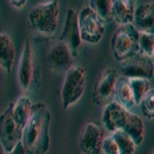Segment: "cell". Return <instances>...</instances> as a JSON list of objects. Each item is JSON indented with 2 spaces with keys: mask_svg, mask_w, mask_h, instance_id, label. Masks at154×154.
I'll list each match as a JSON object with an SVG mask.
<instances>
[{
  "mask_svg": "<svg viewBox=\"0 0 154 154\" xmlns=\"http://www.w3.org/2000/svg\"><path fill=\"white\" fill-rule=\"evenodd\" d=\"M134 2H135V3H136V0H134Z\"/></svg>",
  "mask_w": 154,
  "mask_h": 154,
  "instance_id": "f546056e",
  "label": "cell"
},
{
  "mask_svg": "<svg viewBox=\"0 0 154 154\" xmlns=\"http://www.w3.org/2000/svg\"><path fill=\"white\" fill-rule=\"evenodd\" d=\"M13 107L14 103H11L0 114V143L7 153L13 150L17 144L21 143L23 134V126L14 116Z\"/></svg>",
  "mask_w": 154,
  "mask_h": 154,
  "instance_id": "8992f818",
  "label": "cell"
},
{
  "mask_svg": "<svg viewBox=\"0 0 154 154\" xmlns=\"http://www.w3.org/2000/svg\"><path fill=\"white\" fill-rule=\"evenodd\" d=\"M14 59H16V46L12 37L5 32H0V67L7 73H12Z\"/></svg>",
  "mask_w": 154,
  "mask_h": 154,
  "instance_id": "9a60e30c",
  "label": "cell"
},
{
  "mask_svg": "<svg viewBox=\"0 0 154 154\" xmlns=\"http://www.w3.org/2000/svg\"><path fill=\"white\" fill-rule=\"evenodd\" d=\"M135 2L134 0H113L112 2V18L119 26L134 22Z\"/></svg>",
  "mask_w": 154,
  "mask_h": 154,
  "instance_id": "2e32d148",
  "label": "cell"
},
{
  "mask_svg": "<svg viewBox=\"0 0 154 154\" xmlns=\"http://www.w3.org/2000/svg\"><path fill=\"white\" fill-rule=\"evenodd\" d=\"M46 60L50 68L57 72H67L73 67V54L63 41L58 40L50 45Z\"/></svg>",
  "mask_w": 154,
  "mask_h": 154,
  "instance_id": "7c38bea8",
  "label": "cell"
},
{
  "mask_svg": "<svg viewBox=\"0 0 154 154\" xmlns=\"http://www.w3.org/2000/svg\"><path fill=\"white\" fill-rule=\"evenodd\" d=\"M152 60H153V63H154V51H153V55H152Z\"/></svg>",
  "mask_w": 154,
  "mask_h": 154,
  "instance_id": "f1b7e54d",
  "label": "cell"
},
{
  "mask_svg": "<svg viewBox=\"0 0 154 154\" xmlns=\"http://www.w3.org/2000/svg\"><path fill=\"white\" fill-rule=\"evenodd\" d=\"M140 108L143 114L145 116L146 118L153 119L154 118V90L150 89L146 93V95L143 98V100L140 102Z\"/></svg>",
  "mask_w": 154,
  "mask_h": 154,
  "instance_id": "cb8c5ba5",
  "label": "cell"
},
{
  "mask_svg": "<svg viewBox=\"0 0 154 154\" xmlns=\"http://www.w3.org/2000/svg\"><path fill=\"white\" fill-rule=\"evenodd\" d=\"M0 154H7L5 149H4V146L2 145V143H0Z\"/></svg>",
  "mask_w": 154,
  "mask_h": 154,
  "instance_id": "83f0119b",
  "label": "cell"
},
{
  "mask_svg": "<svg viewBox=\"0 0 154 154\" xmlns=\"http://www.w3.org/2000/svg\"><path fill=\"white\" fill-rule=\"evenodd\" d=\"M123 77L132 79V77H141L150 81L154 75V63L152 57H148L143 53H137L134 57L121 62Z\"/></svg>",
  "mask_w": 154,
  "mask_h": 154,
  "instance_id": "ba28073f",
  "label": "cell"
},
{
  "mask_svg": "<svg viewBox=\"0 0 154 154\" xmlns=\"http://www.w3.org/2000/svg\"><path fill=\"white\" fill-rule=\"evenodd\" d=\"M113 55L116 60L123 62L135 54L140 53L139 50V31L132 23L119 26L113 33L110 40Z\"/></svg>",
  "mask_w": 154,
  "mask_h": 154,
  "instance_id": "3957f363",
  "label": "cell"
},
{
  "mask_svg": "<svg viewBox=\"0 0 154 154\" xmlns=\"http://www.w3.org/2000/svg\"><path fill=\"white\" fill-rule=\"evenodd\" d=\"M17 79L18 84L21 88L26 91H31L37 86L38 84V66L37 59L33 51V46L31 41H25L23 51L18 63V71H17Z\"/></svg>",
  "mask_w": 154,
  "mask_h": 154,
  "instance_id": "277c9868",
  "label": "cell"
},
{
  "mask_svg": "<svg viewBox=\"0 0 154 154\" xmlns=\"http://www.w3.org/2000/svg\"><path fill=\"white\" fill-rule=\"evenodd\" d=\"M123 131H126L130 136L134 139V141L136 143V145H141L144 141V136H145V126H144L143 119L139 116L134 114L130 112L128 118L126 123L123 126Z\"/></svg>",
  "mask_w": 154,
  "mask_h": 154,
  "instance_id": "e0dca14e",
  "label": "cell"
},
{
  "mask_svg": "<svg viewBox=\"0 0 154 154\" xmlns=\"http://www.w3.org/2000/svg\"><path fill=\"white\" fill-rule=\"evenodd\" d=\"M8 2H9V4H11L12 7L17 8V9H21L27 3V0H8Z\"/></svg>",
  "mask_w": 154,
  "mask_h": 154,
  "instance_id": "484cf974",
  "label": "cell"
},
{
  "mask_svg": "<svg viewBox=\"0 0 154 154\" xmlns=\"http://www.w3.org/2000/svg\"><path fill=\"white\" fill-rule=\"evenodd\" d=\"M132 25L139 32L154 35V3H144L135 9Z\"/></svg>",
  "mask_w": 154,
  "mask_h": 154,
  "instance_id": "5bb4252c",
  "label": "cell"
},
{
  "mask_svg": "<svg viewBox=\"0 0 154 154\" xmlns=\"http://www.w3.org/2000/svg\"><path fill=\"white\" fill-rule=\"evenodd\" d=\"M128 84L134 93L135 105H139L143 98L150 90V81L146 79H141V77H132V79H128Z\"/></svg>",
  "mask_w": 154,
  "mask_h": 154,
  "instance_id": "44dd1931",
  "label": "cell"
},
{
  "mask_svg": "<svg viewBox=\"0 0 154 154\" xmlns=\"http://www.w3.org/2000/svg\"><path fill=\"white\" fill-rule=\"evenodd\" d=\"M116 98L118 99V103L121 105H123L126 109L135 105L134 93L131 90V86L128 84L127 77H121V79H118L117 89H116Z\"/></svg>",
  "mask_w": 154,
  "mask_h": 154,
  "instance_id": "ac0fdd59",
  "label": "cell"
},
{
  "mask_svg": "<svg viewBox=\"0 0 154 154\" xmlns=\"http://www.w3.org/2000/svg\"><path fill=\"white\" fill-rule=\"evenodd\" d=\"M112 136L118 145L119 154H134L136 152V148H137L136 143L134 141V139L126 131L117 130V131L112 132Z\"/></svg>",
  "mask_w": 154,
  "mask_h": 154,
  "instance_id": "d6986e66",
  "label": "cell"
},
{
  "mask_svg": "<svg viewBox=\"0 0 154 154\" xmlns=\"http://www.w3.org/2000/svg\"><path fill=\"white\" fill-rule=\"evenodd\" d=\"M102 153L103 154H119L118 145L113 139V136L104 137V141L102 145Z\"/></svg>",
  "mask_w": 154,
  "mask_h": 154,
  "instance_id": "d4e9b609",
  "label": "cell"
},
{
  "mask_svg": "<svg viewBox=\"0 0 154 154\" xmlns=\"http://www.w3.org/2000/svg\"><path fill=\"white\" fill-rule=\"evenodd\" d=\"M128 114H130L128 109H126L118 102L112 100L110 103L105 105L103 112V123L105 128L110 132L122 130L128 118Z\"/></svg>",
  "mask_w": 154,
  "mask_h": 154,
  "instance_id": "4fadbf2b",
  "label": "cell"
},
{
  "mask_svg": "<svg viewBox=\"0 0 154 154\" xmlns=\"http://www.w3.org/2000/svg\"><path fill=\"white\" fill-rule=\"evenodd\" d=\"M59 40L63 41L69 48L73 57L77 55L82 40H81V33H80V27H79V13L73 8H69L67 11L64 28H63V32H62V36Z\"/></svg>",
  "mask_w": 154,
  "mask_h": 154,
  "instance_id": "8fae6325",
  "label": "cell"
},
{
  "mask_svg": "<svg viewBox=\"0 0 154 154\" xmlns=\"http://www.w3.org/2000/svg\"><path fill=\"white\" fill-rule=\"evenodd\" d=\"M79 27L81 40L88 44H98L104 36V21L90 7H85L79 13Z\"/></svg>",
  "mask_w": 154,
  "mask_h": 154,
  "instance_id": "52a82bcc",
  "label": "cell"
},
{
  "mask_svg": "<svg viewBox=\"0 0 154 154\" xmlns=\"http://www.w3.org/2000/svg\"><path fill=\"white\" fill-rule=\"evenodd\" d=\"M28 22L31 27L38 33L53 36L59 25V3L51 0L33 7L28 13Z\"/></svg>",
  "mask_w": 154,
  "mask_h": 154,
  "instance_id": "7a4b0ae2",
  "label": "cell"
},
{
  "mask_svg": "<svg viewBox=\"0 0 154 154\" xmlns=\"http://www.w3.org/2000/svg\"><path fill=\"white\" fill-rule=\"evenodd\" d=\"M139 50L148 57L153 55L154 51V35L153 33L139 32Z\"/></svg>",
  "mask_w": 154,
  "mask_h": 154,
  "instance_id": "603a6c76",
  "label": "cell"
},
{
  "mask_svg": "<svg viewBox=\"0 0 154 154\" xmlns=\"http://www.w3.org/2000/svg\"><path fill=\"white\" fill-rule=\"evenodd\" d=\"M50 123L51 113L48 105L41 102L33 104L21 140L26 154H48L50 148Z\"/></svg>",
  "mask_w": 154,
  "mask_h": 154,
  "instance_id": "6da1fadb",
  "label": "cell"
},
{
  "mask_svg": "<svg viewBox=\"0 0 154 154\" xmlns=\"http://www.w3.org/2000/svg\"><path fill=\"white\" fill-rule=\"evenodd\" d=\"M32 103L28 96L23 95L21 96L16 103H14V107H13V112H14V116H16V118L18 119V122L22 125L23 127H25L26 122L28 121V118H30L31 116V110H32Z\"/></svg>",
  "mask_w": 154,
  "mask_h": 154,
  "instance_id": "ffe728a7",
  "label": "cell"
},
{
  "mask_svg": "<svg viewBox=\"0 0 154 154\" xmlns=\"http://www.w3.org/2000/svg\"><path fill=\"white\" fill-rule=\"evenodd\" d=\"M104 141L103 128L95 122H89L81 132L79 148L82 154H102V145Z\"/></svg>",
  "mask_w": 154,
  "mask_h": 154,
  "instance_id": "30bf717a",
  "label": "cell"
},
{
  "mask_svg": "<svg viewBox=\"0 0 154 154\" xmlns=\"http://www.w3.org/2000/svg\"><path fill=\"white\" fill-rule=\"evenodd\" d=\"M7 154H26V152H25V148H23L22 143H19V144H17L16 148H14L13 150H11Z\"/></svg>",
  "mask_w": 154,
  "mask_h": 154,
  "instance_id": "4316f807",
  "label": "cell"
},
{
  "mask_svg": "<svg viewBox=\"0 0 154 154\" xmlns=\"http://www.w3.org/2000/svg\"><path fill=\"white\" fill-rule=\"evenodd\" d=\"M112 2L113 0H90V8L104 22H108L112 19Z\"/></svg>",
  "mask_w": 154,
  "mask_h": 154,
  "instance_id": "7402d4cb",
  "label": "cell"
},
{
  "mask_svg": "<svg viewBox=\"0 0 154 154\" xmlns=\"http://www.w3.org/2000/svg\"><path fill=\"white\" fill-rule=\"evenodd\" d=\"M153 154H154V153H153Z\"/></svg>",
  "mask_w": 154,
  "mask_h": 154,
  "instance_id": "4dcf8cb0",
  "label": "cell"
},
{
  "mask_svg": "<svg viewBox=\"0 0 154 154\" xmlns=\"http://www.w3.org/2000/svg\"><path fill=\"white\" fill-rule=\"evenodd\" d=\"M118 84V75L117 71L113 68L105 69L100 75L99 80L95 84L94 89V103L98 105H107L110 103L112 98L116 96V89Z\"/></svg>",
  "mask_w": 154,
  "mask_h": 154,
  "instance_id": "9c48e42d",
  "label": "cell"
},
{
  "mask_svg": "<svg viewBox=\"0 0 154 154\" xmlns=\"http://www.w3.org/2000/svg\"><path fill=\"white\" fill-rule=\"evenodd\" d=\"M86 90V71L80 66H73L66 72V79L62 88L63 108L68 109L82 98Z\"/></svg>",
  "mask_w": 154,
  "mask_h": 154,
  "instance_id": "5b68a950",
  "label": "cell"
}]
</instances>
